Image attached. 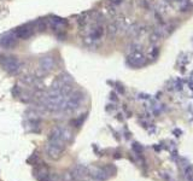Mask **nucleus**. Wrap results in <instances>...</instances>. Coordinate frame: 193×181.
I'll use <instances>...</instances> for the list:
<instances>
[{
  "label": "nucleus",
  "instance_id": "nucleus-4",
  "mask_svg": "<svg viewBox=\"0 0 193 181\" xmlns=\"http://www.w3.org/2000/svg\"><path fill=\"white\" fill-rule=\"evenodd\" d=\"M145 62H146V58L141 51H133L127 56V64L129 66L139 68V66L144 65Z\"/></svg>",
  "mask_w": 193,
  "mask_h": 181
},
{
  "label": "nucleus",
  "instance_id": "nucleus-14",
  "mask_svg": "<svg viewBox=\"0 0 193 181\" xmlns=\"http://www.w3.org/2000/svg\"><path fill=\"white\" fill-rule=\"evenodd\" d=\"M58 79L64 83V85H69V83L73 82V77H71L69 74H62V75L58 76Z\"/></svg>",
  "mask_w": 193,
  "mask_h": 181
},
{
  "label": "nucleus",
  "instance_id": "nucleus-8",
  "mask_svg": "<svg viewBox=\"0 0 193 181\" xmlns=\"http://www.w3.org/2000/svg\"><path fill=\"white\" fill-rule=\"evenodd\" d=\"M48 23L51 26V28L53 29V32L58 33V32H63L62 29H64L65 27L68 26V22L64 18H61V17L57 16H52L48 18Z\"/></svg>",
  "mask_w": 193,
  "mask_h": 181
},
{
  "label": "nucleus",
  "instance_id": "nucleus-9",
  "mask_svg": "<svg viewBox=\"0 0 193 181\" xmlns=\"http://www.w3.org/2000/svg\"><path fill=\"white\" fill-rule=\"evenodd\" d=\"M103 35H104V27L103 26H96L91 30L88 36L85 37V41H86V44H94L96 41L100 40L103 37Z\"/></svg>",
  "mask_w": 193,
  "mask_h": 181
},
{
  "label": "nucleus",
  "instance_id": "nucleus-11",
  "mask_svg": "<svg viewBox=\"0 0 193 181\" xmlns=\"http://www.w3.org/2000/svg\"><path fill=\"white\" fill-rule=\"evenodd\" d=\"M86 171H87L86 167H83V165H77V167H75V168H74V170H73L71 175H73V178H74V179H76V180H77V179H81V178H83V176H85Z\"/></svg>",
  "mask_w": 193,
  "mask_h": 181
},
{
  "label": "nucleus",
  "instance_id": "nucleus-1",
  "mask_svg": "<svg viewBox=\"0 0 193 181\" xmlns=\"http://www.w3.org/2000/svg\"><path fill=\"white\" fill-rule=\"evenodd\" d=\"M70 139H71V133L68 128L64 127L53 128L49 133L48 143L46 145V153L48 157L51 159L61 158Z\"/></svg>",
  "mask_w": 193,
  "mask_h": 181
},
{
  "label": "nucleus",
  "instance_id": "nucleus-10",
  "mask_svg": "<svg viewBox=\"0 0 193 181\" xmlns=\"http://www.w3.org/2000/svg\"><path fill=\"white\" fill-rule=\"evenodd\" d=\"M48 26H49L48 18H40V19H37V21L34 23V29L36 28L39 32H44V30L47 29Z\"/></svg>",
  "mask_w": 193,
  "mask_h": 181
},
{
  "label": "nucleus",
  "instance_id": "nucleus-3",
  "mask_svg": "<svg viewBox=\"0 0 193 181\" xmlns=\"http://www.w3.org/2000/svg\"><path fill=\"white\" fill-rule=\"evenodd\" d=\"M83 98H85V96H83L82 92L70 93V94L66 97V99H65L64 110H63V111H74V110H76L81 105Z\"/></svg>",
  "mask_w": 193,
  "mask_h": 181
},
{
  "label": "nucleus",
  "instance_id": "nucleus-12",
  "mask_svg": "<svg viewBox=\"0 0 193 181\" xmlns=\"http://www.w3.org/2000/svg\"><path fill=\"white\" fill-rule=\"evenodd\" d=\"M36 178H37V180L39 181H48V178H49L48 171L45 169V168H41L40 170H37V173H36Z\"/></svg>",
  "mask_w": 193,
  "mask_h": 181
},
{
  "label": "nucleus",
  "instance_id": "nucleus-15",
  "mask_svg": "<svg viewBox=\"0 0 193 181\" xmlns=\"http://www.w3.org/2000/svg\"><path fill=\"white\" fill-rule=\"evenodd\" d=\"M87 21H88V15H87V14H85V15H82V16L79 18V21H77V22H79V24L82 27V26H85V24L87 23Z\"/></svg>",
  "mask_w": 193,
  "mask_h": 181
},
{
  "label": "nucleus",
  "instance_id": "nucleus-6",
  "mask_svg": "<svg viewBox=\"0 0 193 181\" xmlns=\"http://www.w3.org/2000/svg\"><path fill=\"white\" fill-rule=\"evenodd\" d=\"M34 28L32 27V23L29 24H26V26H22V27H18L14 30L15 35L17 36V39H22V40H26V39H29L34 34Z\"/></svg>",
  "mask_w": 193,
  "mask_h": 181
},
{
  "label": "nucleus",
  "instance_id": "nucleus-2",
  "mask_svg": "<svg viewBox=\"0 0 193 181\" xmlns=\"http://www.w3.org/2000/svg\"><path fill=\"white\" fill-rule=\"evenodd\" d=\"M0 65L4 68V70H6L10 74H17L22 68V63L17 57L4 56V57H0Z\"/></svg>",
  "mask_w": 193,
  "mask_h": 181
},
{
  "label": "nucleus",
  "instance_id": "nucleus-7",
  "mask_svg": "<svg viewBox=\"0 0 193 181\" xmlns=\"http://www.w3.org/2000/svg\"><path fill=\"white\" fill-rule=\"evenodd\" d=\"M56 65V62H54V58L52 56H45V57H41L40 61H39V69L42 70L44 73H49L54 69Z\"/></svg>",
  "mask_w": 193,
  "mask_h": 181
},
{
  "label": "nucleus",
  "instance_id": "nucleus-13",
  "mask_svg": "<svg viewBox=\"0 0 193 181\" xmlns=\"http://www.w3.org/2000/svg\"><path fill=\"white\" fill-rule=\"evenodd\" d=\"M118 32H120V27H118V24H117V22H116V21L109 24V27H108V34H109L110 36L116 35Z\"/></svg>",
  "mask_w": 193,
  "mask_h": 181
},
{
  "label": "nucleus",
  "instance_id": "nucleus-5",
  "mask_svg": "<svg viewBox=\"0 0 193 181\" xmlns=\"http://www.w3.org/2000/svg\"><path fill=\"white\" fill-rule=\"evenodd\" d=\"M16 44L17 36L14 32H9L0 36V46L4 49H12L14 46H16Z\"/></svg>",
  "mask_w": 193,
  "mask_h": 181
}]
</instances>
